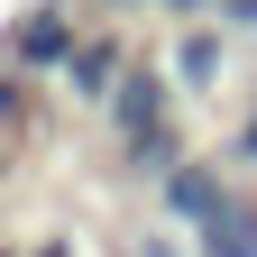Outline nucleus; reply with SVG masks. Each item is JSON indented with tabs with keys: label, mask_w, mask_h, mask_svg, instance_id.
Returning <instances> with one entry per match:
<instances>
[{
	"label": "nucleus",
	"mask_w": 257,
	"mask_h": 257,
	"mask_svg": "<svg viewBox=\"0 0 257 257\" xmlns=\"http://www.w3.org/2000/svg\"><path fill=\"white\" fill-rule=\"evenodd\" d=\"M166 101H175V92L156 83V74H128V83L110 92V128H119L128 147H138V138H156V119H166Z\"/></svg>",
	"instance_id": "4"
},
{
	"label": "nucleus",
	"mask_w": 257,
	"mask_h": 257,
	"mask_svg": "<svg viewBox=\"0 0 257 257\" xmlns=\"http://www.w3.org/2000/svg\"><path fill=\"white\" fill-rule=\"evenodd\" d=\"M220 202H230V184H220L202 156H184V166L166 175V211L184 220V230H202V220H220Z\"/></svg>",
	"instance_id": "3"
},
{
	"label": "nucleus",
	"mask_w": 257,
	"mask_h": 257,
	"mask_svg": "<svg viewBox=\"0 0 257 257\" xmlns=\"http://www.w3.org/2000/svg\"><path fill=\"white\" fill-rule=\"evenodd\" d=\"M239 156H257V119H248V128H239Z\"/></svg>",
	"instance_id": "8"
},
{
	"label": "nucleus",
	"mask_w": 257,
	"mask_h": 257,
	"mask_svg": "<svg viewBox=\"0 0 257 257\" xmlns=\"http://www.w3.org/2000/svg\"><path fill=\"white\" fill-rule=\"evenodd\" d=\"M74 10H55V0H37L19 28H10V64L19 74H55V64H74Z\"/></svg>",
	"instance_id": "1"
},
{
	"label": "nucleus",
	"mask_w": 257,
	"mask_h": 257,
	"mask_svg": "<svg viewBox=\"0 0 257 257\" xmlns=\"http://www.w3.org/2000/svg\"><path fill=\"white\" fill-rule=\"evenodd\" d=\"M193 239H202L193 257H257V202H239V193H230V202H220V220H202Z\"/></svg>",
	"instance_id": "6"
},
{
	"label": "nucleus",
	"mask_w": 257,
	"mask_h": 257,
	"mask_svg": "<svg viewBox=\"0 0 257 257\" xmlns=\"http://www.w3.org/2000/svg\"><path fill=\"white\" fill-rule=\"evenodd\" d=\"M64 83H74V101H101V110H110V92L128 83V46H119V37H83L74 64H64Z\"/></svg>",
	"instance_id": "2"
},
{
	"label": "nucleus",
	"mask_w": 257,
	"mask_h": 257,
	"mask_svg": "<svg viewBox=\"0 0 257 257\" xmlns=\"http://www.w3.org/2000/svg\"><path fill=\"white\" fill-rule=\"evenodd\" d=\"M220 64H230V46H220V28H175V83L184 92H211Z\"/></svg>",
	"instance_id": "5"
},
{
	"label": "nucleus",
	"mask_w": 257,
	"mask_h": 257,
	"mask_svg": "<svg viewBox=\"0 0 257 257\" xmlns=\"http://www.w3.org/2000/svg\"><path fill=\"white\" fill-rule=\"evenodd\" d=\"M28 257H74V248H64V239H46V248H28Z\"/></svg>",
	"instance_id": "7"
},
{
	"label": "nucleus",
	"mask_w": 257,
	"mask_h": 257,
	"mask_svg": "<svg viewBox=\"0 0 257 257\" xmlns=\"http://www.w3.org/2000/svg\"><path fill=\"white\" fill-rule=\"evenodd\" d=\"M0 257H10V248H0Z\"/></svg>",
	"instance_id": "9"
}]
</instances>
